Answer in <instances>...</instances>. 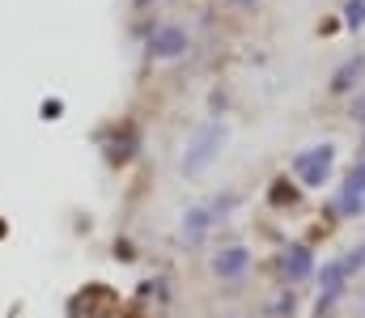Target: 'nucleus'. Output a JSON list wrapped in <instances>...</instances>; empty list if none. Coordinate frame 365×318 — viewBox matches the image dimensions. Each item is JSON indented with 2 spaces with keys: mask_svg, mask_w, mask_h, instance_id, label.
<instances>
[{
  "mask_svg": "<svg viewBox=\"0 0 365 318\" xmlns=\"http://www.w3.org/2000/svg\"><path fill=\"white\" fill-rule=\"evenodd\" d=\"M179 47H182V38H179V34H166V38L158 43V51H179Z\"/></svg>",
  "mask_w": 365,
  "mask_h": 318,
  "instance_id": "nucleus-1",
  "label": "nucleus"
},
{
  "mask_svg": "<svg viewBox=\"0 0 365 318\" xmlns=\"http://www.w3.org/2000/svg\"><path fill=\"white\" fill-rule=\"evenodd\" d=\"M238 263H242V255H238V250H234V255H230V259H221V272H234V267H238Z\"/></svg>",
  "mask_w": 365,
  "mask_h": 318,
  "instance_id": "nucleus-2",
  "label": "nucleus"
}]
</instances>
